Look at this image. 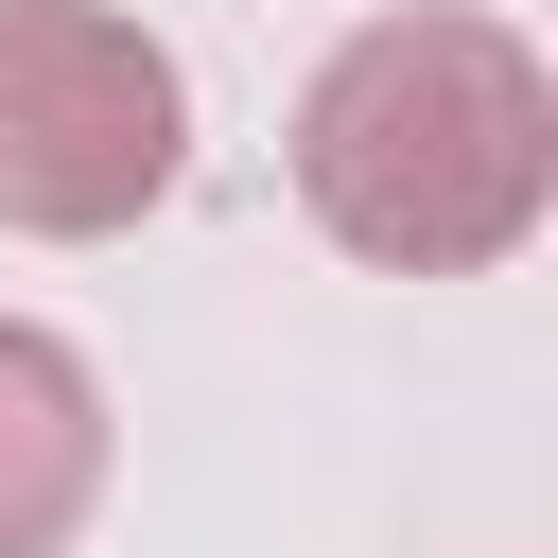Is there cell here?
<instances>
[{"instance_id": "1", "label": "cell", "mask_w": 558, "mask_h": 558, "mask_svg": "<svg viewBox=\"0 0 558 558\" xmlns=\"http://www.w3.org/2000/svg\"><path fill=\"white\" fill-rule=\"evenodd\" d=\"M296 209L384 279L523 262L558 209V70L471 0H401V17L331 35L296 87Z\"/></svg>"}, {"instance_id": "3", "label": "cell", "mask_w": 558, "mask_h": 558, "mask_svg": "<svg viewBox=\"0 0 558 558\" xmlns=\"http://www.w3.org/2000/svg\"><path fill=\"white\" fill-rule=\"evenodd\" d=\"M105 506V384L70 331L0 314V558H70Z\"/></svg>"}, {"instance_id": "2", "label": "cell", "mask_w": 558, "mask_h": 558, "mask_svg": "<svg viewBox=\"0 0 558 558\" xmlns=\"http://www.w3.org/2000/svg\"><path fill=\"white\" fill-rule=\"evenodd\" d=\"M192 174V87L105 0H0V227L105 244Z\"/></svg>"}]
</instances>
